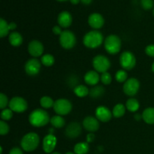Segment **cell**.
Returning <instances> with one entry per match:
<instances>
[{"mask_svg": "<svg viewBox=\"0 0 154 154\" xmlns=\"http://www.w3.org/2000/svg\"><path fill=\"white\" fill-rule=\"evenodd\" d=\"M29 121L34 127H42L51 121L49 114L45 110L38 108L34 110L29 116Z\"/></svg>", "mask_w": 154, "mask_h": 154, "instance_id": "cell-1", "label": "cell"}, {"mask_svg": "<svg viewBox=\"0 0 154 154\" xmlns=\"http://www.w3.org/2000/svg\"><path fill=\"white\" fill-rule=\"evenodd\" d=\"M103 35L98 30H92L84 35L83 43L87 48L95 49L101 46L103 42Z\"/></svg>", "mask_w": 154, "mask_h": 154, "instance_id": "cell-2", "label": "cell"}, {"mask_svg": "<svg viewBox=\"0 0 154 154\" xmlns=\"http://www.w3.org/2000/svg\"><path fill=\"white\" fill-rule=\"evenodd\" d=\"M40 142V138L38 134L29 132L23 137L21 140V147L23 150L27 152H31L35 150Z\"/></svg>", "mask_w": 154, "mask_h": 154, "instance_id": "cell-3", "label": "cell"}, {"mask_svg": "<svg viewBox=\"0 0 154 154\" xmlns=\"http://www.w3.org/2000/svg\"><path fill=\"white\" fill-rule=\"evenodd\" d=\"M104 45L108 54L111 55L117 54L121 49V39L116 35H110L105 38Z\"/></svg>", "mask_w": 154, "mask_h": 154, "instance_id": "cell-4", "label": "cell"}, {"mask_svg": "<svg viewBox=\"0 0 154 154\" xmlns=\"http://www.w3.org/2000/svg\"><path fill=\"white\" fill-rule=\"evenodd\" d=\"M76 42L75 34L69 30H64L60 35V45L64 49L69 50L73 48L76 45Z\"/></svg>", "mask_w": 154, "mask_h": 154, "instance_id": "cell-5", "label": "cell"}, {"mask_svg": "<svg viewBox=\"0 0 154 154\" xmlns=\"http://www.w3.org/2000/svg\"><path fill=\"white\" fill-rule=\"evenodd\" d=\"M54 110L57 115H67L72 110V105L71 102L66 99H60L55 101Z\"/></svg>", "mask_w": 154, "mask_h": 154, "instance_id": "cell-6", "label": "cell"}, {"mask_svg": "<svg viewBox=\"0 0 154 154\" xmlns=\"http://www.w3.org/2000/svg\"><path fill=\"white\" fill-rule=\"evenodd\" d=\"M93 66L95 71L102 74L106 72L110 69L111 62L105 56L97 55L93 58Z\"/></svg>", "mask_w": 154, "mask_h": 154, "instance_id": "cell-7", "label": "cell"}, {"mask_svg": "<svg viewBox=\"0 0 154 154\" xmlns=\"http://www.w3.org/2000/svg\"><path fill=\"white\" fill-rule=\"evenodd\" d=\"M120 63L125 70H132L136 65V59L130 51H125L120 57Z\"/></svg>", "mask_w": 154, "mask_h": 154, "instance_id": "cell-8", "label": "cell"}, {"mask_svg": "<svg viewBox=\"0 0 154 154\" xmlns=\"http://www.w3.org/2000/svg\"><path fill=\"white\" fill-rule=\"evenodd\" d=\"M9 108L12 111L17 113H22L26 111L28 108L27 102L22 97L15 96L9 101Z\"/></svg>", "mask_w": 154, "mask_h": 154, "instance_id": "cell-9", "label": "cell"}, {"mask_svg": "<svg viewBox=\"0 0 154 154\" xmlns=\"http://www.w3.org/2000/svg\"><path fill=\"white\" fill-rule=\"evenodd\" d=\"M139 88V81L135 78H129L123 84V92L128 96H133L136 95Z\"/></svg>", "mask_w": 154, "mask_h": 154, "instance_id": "cell-10", "label": "cell"}, {"mask_svg": "<svg viewBox=\"0 0 154 154\" xmlns=\"http://www.w3.org/2000/svg\"><path fill=\"white\" fill-rule=\"evenodd\" d=\"M42 68V62L37 59H30L26 63L25 71L26 73L29 76H35L39 73Z\"/></svg>", "mask_w": 154, "mask_h": 154, "instance_id": "cell-11", "label": "cell"}, {"mask_svg": "<svg viewBox=\"0 0 154 154\" xmlns=\"http://www.w3.org/2000/svg\"><path fill=\"white\" fill-rule=\"evenodd\" d=\"M81 132H82V128L81 124L77 122H72L66 126L65 135L70 139H75L81 135Z\"/></svg>", "mask_w": 154, "mask_h": 154, "instance_id": "cell-12", "label": "cell"}, {"mask_svg": "<svg viewBox=\"0 0 154 154\" xmlns=\"http://www.w3.org/2000/svg\"><path fill=\"white\" fill-rule=\"evenodd\" d=\"M28 52L33 57H41L44 52V45L39 41L32 40L28 45Z\"/></svg>", "mask_w": 154, "mask_h": 154, "instance_id": "cell-13", "label": "cell"}, {"mask_svg": "<svg viewBox=\"0 0 154 154\" xmlns=\"http://www.w3.org/2000/svg\"><path fill=\"white\" fill-rule=\"evenodd\" d=\"M57 138L54 135H52V134H48V135H47L44 138L43 144H42L44 151L46 153H52L54 149H55L56 145H57Z\"/></svg>", "mask_w": 154, "mask_h": 154, "instance_id": "cell-14", "label": "cell"}, {"mask_svg": "<svg viewBox=\"0 0 154 154\" xmlns=\"http://www.w3.org/2000/svg\"><path fill=\"white\" fill-rule=\"evenodd\" d=\"M96 117L99 121L106 123L111 120L113 114L109 109L105 106H99L96 110Z\"/></svg>", "mask_w": 154, "mask_h": 154, "instance_id": "cell-15", "label": "cell"}, {"mask_svg": "<svg viewBox=\"0 0 154 154\" xmlns=\"http://www.w3.org/2000/svg\"><path fill=\"white\" fill-rule=\"evenodd\" d=\"M83 126L87 131L90 132H94L99 129V120L96 117L89 116L84 118L83 121Z\"/></svg>", "mask_w": 154, "mask_h": 154, "instance_id": "cell-16", "label": "cell"}, {"mask_svg": "<svg viewBox=\"0 0 154 154\" xmlns=\"http://www.w3.org/2000/svg\"><path fill=\"white\" fill-rule=\"evenodd\" d=\"M88 23L92 28L98 29L103 26L105 23V20L100 14L93 13L89 16Z\"/></svg>", "mask_w": 154, "mask_h": 154, "instance_id": "cell-17", "label": "cell"}, {"mask_svg": "<svg viewBox=\"0 0 154 154\" xmlns=\"http://www.w3.org/2000/svg\"><path fill=\"white\" fill-rule=\"evenodd\" d=\"M57 21L60 27L68 28L72 23V16L69 12L63 11L59 14Z\"/></svg>", "mask_w": 154, "mask_h": 154, "instance_id": "cell-18", "label": "cell"}, {"mask_svg": "<svg viewBox=\"0 0 154 154\" xmlns=\"http://www.w3.org/2000/svg\"><path fill=\"white\" fill-rule=\"evenodd\" d=\"M100 80V76L96 71H89L84 75V81L90 86H96Z\"/></svg>", "mask_w": 154, "mask_h": 154, "instance_id": "cell-19", "label": "cell"}, {"mask_svg": "<svg viewBox=\"0 0 154 154\" xmlns=\"http://www.w3.org/2000/svg\"><path fill=\"white\" fill-rule=\"evenodd\" d=\"M9 43L14 47H18L23 43V37L20 33L17 32H12L8 37Z\"/></svg>", "mask_w": 154, "mask_h": 154, "instance_id": "cell-20", "label": "cell"}, {"mask_svg": "<svg viewBox=\"0 0 154 154\" xmlns=\"http://www.w3.org/2000/svg\"><path fill=\"white\" fill-rule=\"evenodd\" d=\"M142 120L147 124H154V108H147L143 111Z\"/></svg>", "mask_w": 154, "mask_h": 154, "instance_id": "cell-21", "label": "cell"}, {"mask_svg": "<svg viewBox=\"0 0 154 154\" xmlns=\"http://www.w3.org/2000/svg\"><path fill=\"white\" fill-rule=\"evenodd\" d=\"M74 93L78 97L84 98L90 94V90L86 86L81 84V85L76 86L74 88Z\"/></svg>", "mask_w": 154, "mask_h": 154, "instance_id": "cell-22", "label": "cell"}, {"mask_svg": "<svg viewBox=\"0 0 154 154\" xmlns=\"http://www.w3.org/2000/svg\"><path fill=\"white\" fill-rule=\"evenodd\" d=\"M50 122H51V125L54 128H57V129H60V128L64 127V126L66 125V120L60 115L54 116L51 119V121Z\"/></svg>", "mask_w": 154, "mask_h": 154, "instance_id": "cell-23", "label": "cell"}, {"mask_svg": "<svg viewBox=\"0 0 154 154\" xmlns=\"http://www.w3.org/2000/svg\"><path fill=\"white\" fill-rule=\"evenodd\" d=\"M105 93V88L102 86H95L90 90V96L93 99H99Z\"/></svg>", "mask_w": 154, "mask_h": 154, "instance_id": "cell-24", "label": "cell"}, {"mask_svg": "<svg viewBox=\"0 0 154 154\" xmlns=\"http://www.w3.org/2000/svg\"><path fill=\"white\" fill-rule=\"evenodd\" d=\"M140 107L139 102L136 99L134 98H131V99H128L126 104V108L130 112H135L138 110Z\"/></svg>", "mask_w": 154, "mask_h": 154, "instance_id": "cell-25", "label": "cell"}, {"mask_svg": "<svg viewBox=\"0 0 154 154\" xmlns=\"http://www.w3.org/2000/svg\"><path fill=\"white\" fill-rule=\"evenodd\" d=\"M89 144L87 142L78 143L74 147V151L76 154H86L89 151Z\"/></svg>", "mask_w": 154, "mask_h": 154, "instance_id": "cell-26", "label": "cell"}, {"mask_svg": "<svg viewBox=\"0 0 154 154\" xmlns=\"http://www.w3.org/2000/svg\"><path fill=\"white\" fill-rule=\"evenodd\" d=\"M125 113H126V106H124L123 104H117L113 108V116L116 118H120L123 117Z\"/></svg>", "mask_w": 154, "mask_h": 154, "instance_id": "cell-27", "label": "cell"}, {"mask_svg": "<svg viewBox=\"0 0 154 154\" xmlns=\"http://www.w3.org/2000/svg\"><path fill=\"white\" fill-rule=\"evenodd\" d=\"M9 31H11L9 28V23L7 21L5 20L3 18L0 19V37L4 38L8 35Z\"/></svg>", "mask_w": 154, "mask_h": 154, "instance_id": "cell-28", "label": "cell"}, {"mask_svg": "<svg viewBox=\"0 0 154 154\" xmlns=\"http://www.w3.org/2000/svg\"><path fill=\"white\" fill-rule=\"evenodd\" d=\"M54 101L51 99L49 96H43L40 99V105L42 108H45V109H48V108H54Z\"/></svg>", "mask_w": 154, "mask_h": 154, "instance_id": "cell-29", "label": "cell"}, {"mask_svg": "<svg viewBox=\"0 0 154 154\" xmlns=\"http://www.w3.org/2000/svg\"><path fill=\"white\" fill-rule=\"evenodd\" d=\"M41 62L45 66L50 67V66H52L54 64L55 59H54V56L51 55V54H45V55L42 56V59H41Z\"/></svg>", "mask_w": 154, "mask_h": 154, "instance_id": "cell-30", "label": "cell"}, {"mask_svg": "<svg viewBox=\"0 0 154 154\" xmlns=\"http://www.w3.org/2000/svg\"><path fill=\"white\" fill-rule=\"evenodd\" d=\"M128 75L127 72L125 70H119L117 71V73L115 75V79L117 80V82L119 83H123L126 82L127 81Z\"/></svg>", "mask_w": 154, "mask_h": 154, "instance_id": "cell-31", "label": "cell"}, {"mask_svg": "<svg viewBox=\"0 0 154 154\" xmlns=\"http://www.w3.org/2000/svg\"><path fill=\"white\" fill-rule=\"evenodd\" d=\"M13 117V111L10 108H5L1 112V118L4 121L10 120Z\"/></svg>", "mask_w": 154, "mask_h": 154, "instance_id": "cell-32", "label": "cell"}, {"mask_svg": "<svg viewBox=\"0 0 154 154\" xmlns=\"http://www.w3.org/2000/svg\"><path fill=\"white\" fill-rule=\"evenodd\" d=\"M100 80L103 84H105V85H109L111 83V81H112V78H111V74L106 72L102 74V75L100 76Z\"/></svg>", "mask_w": 154, "mask_h": 154, "instance_id": "cell-33", "label": "cell"}, {"mask_svg": "<svg viewBox=\"0 0 154 154\" xmlns=\"http://www.w3.org/2000/svg\"><path fill=\"white\" fill-rule=\"evenodd\" d=\"M9 126L5 121L2 120L0 121V135H7L9 132Z\"/></svg>", "mask_w": 154, "mask_h": 154, "instance_id": "cell-34", "label": "cell"}, {"mask_svg": "<svg viewBox=\"0 0 154 154\" xmlns=\"http://www.w3.org/2000/svg\"><path fill=\"white\" fill-rule=\"evenodd\" d=\"M141 7L144 10H150L153 7V0H141Z\"/></svg>", "mask_w": 154, "mask_h": 154, "instance_id": "cell-35", "label": "cell"}, {"mask_svg": "<svg viewBox=\"0 0 154 154\" xmlns=\"http://www.w3.org/2000/svg\"><path fill=\"white\" fill-rule=\"evenodd\" d=\"M8 104H9V102L6 95L4 93H1L0 94V108L2 110L5 109L6 108Z\"/></svg>", "mask_w": 154, "mask_h": 154, "instance_id": "cell-36", "label": "cell"}, {"mask_svg": "<svg viewBox=\"0 0 154 154\" xmlns=\"http://www.w3.org/2000/svg\"><path fill=\"white\" fill-rule=\"evenodd\" d=\"M145 53L149 57H154V45H147L145 48Z\"/></svg>", "mask_w": 154, "mask_h": 154, "instance_id": "cell-37", "label": "cell"}, {"mask_svg": "<svg viewBox=\"0 0 154 154\" xmlns=\"http://www.w3.org/2000/svg\"><path fill=\"white\" fill-rule=\"evenodd\" d=\"M52 31L57 35H60L62 34V32H63V31L61 29V27L59 26H55L53 27Z\"/></svg>", "mask_w": 154, "mask_h": 154, "instance_id": "cell-38", "label": "cell"}, {"mask_svg": "<svg viewBox=\"0 0 154 154\" xmlns=\"http://www.w3.org/2000/svg\"><path fill=\"white\" fill-rule=\"evenodd\" d=\"M9 154H23V151L19 147H14L10 150Z\"/></svg>", "mask_w": 154, "mask_h": 154, "instance_id": "cell-39", "label": "cell"}, {"mask_svg": "<svg viewBox=\"0 0 154 154\" xmlns=\"http://www.w3.org/2000/svg\"><path fill=\"white\" fill-rule=\"evenodd\" d=\"M95 139V135L93 132H90L87 136V141L88 143H91L94 141Z\"/></svg>", "mask_w": 154, "mask_h": 154, "instance_id": "cell-40", "label": "cell"}, {"mask_svg": "<svg viewBox=\"0 0 154 154\" xmlns=\"http://www.w3.org/2000/svg\"><path fill=\"white\" fill-rule=\"evenodd\" d=\"M9 28H10V30H14L15 29L17 28V25L15 23H9Z\"/></svg>", "mask_w": 154, "mask_h": 154, "instance_id": "cell-41", "label": "cell"}, {"mask_svg": "<svg viewBox=\"0 0 154 154\" xmlns=\"http://www.w3.org/2000/svg\"><path fill=\"white\" fill-rule=\"evenodd\" d=\"M134 118H135V120H137V121H138V120H141L142 119V114H135V115H134Z\"/></svg>", "mask_w": 154, "mask_h": 154, "instance_id": "cell-42", "label": "cell"}, {"mask_svg": "<svg viewBox=\"0 0 154 154\" xmlns=\"http://www.w3.org/2000/svg\"><path fill=\"white\" fill-rule=\"evenodd\" d=\"M81 2L84 5H90L93 2V0H81Z\"/></svg>", "mask_w": 154, "mask_h": 154, "instance_id": "cell-43", "label": "cell"}, {"mask_svg": "<svg viewBox=\"0 0 154 154\" xmlns=\"http://www.w3.org/2000/svg\"><path fill=\"white\" fill-rule=\"evenodd\" d=\"M80 1H81V0H70L71 3H72V4H73V5L78 4Z\"/></svg>", "mask_w": 154, "mask_h": 154, "instance_id": "cell-44", "label": "cell"}, {"mask_svg": "<svg viewBox=\"0 0 154 154\" xmlns=\"http://www.w3.org/2000/svg\"><path fill=\"white\" fill-rule=\"evenodd\" d=\"M151 69H152V72H153V73H154V62H153V64H152V68H151Z\"/></svg>", "mask_w": 154, "mask_h": 154, "instance_id": "cell-45", "label": "cell"}, {"mask_svg": "<svg viewBox=\"0 0 154 154\" xmlns=\"http://www.w3.org/2000/svg\"><path fill=\"white\" fill-rule=\"evenodd\" d=\"M66 154H76V153H72V152H68V153H66Z\"/></svg>", "mask_w": 154, "mask_h": 154, "instance_id": "cell-46", "label": "cell"}, {"mask_svg": "<svg viewBox=\"0 0 154 154\" xmlns=\"http://www.w3.org/2000/svg\"><path fill=\"white\" fill-rule=\"evenodd\" d=\"M51 154H61V153H60L59 152H54V153H52Z\"/></svg>", "mask_w": 154, "mask_h": 154, "instance_id": "cell-47", "label": "cell"}, {"mask_svg": "<svg viewBox=\"0 0 154 154\" xmlns=\"http://www.w3.org/2000/svg\"><path fill=\"white\" fill-rule=\"evenodd\" d=\"M59 2H65V1H67V0H57Z\"/></svg>", "mask_w": 154, "mask_h": 154, "instance_id": "cell-48", "label": "cell"}, {"mask_svg": "<svg viewBox=\"0 0 154 154\" xmlns=\"http://www.w3.org/2000/svg\"><path fill=\"white\" fill-rule=\"evenodd\" d=\"M153 16H154V8H153Z\"/></svg>", "mask_w": 154, "mask_h": 154, "instance_id": "cell-49", "label": "cell"}]
</instances>
